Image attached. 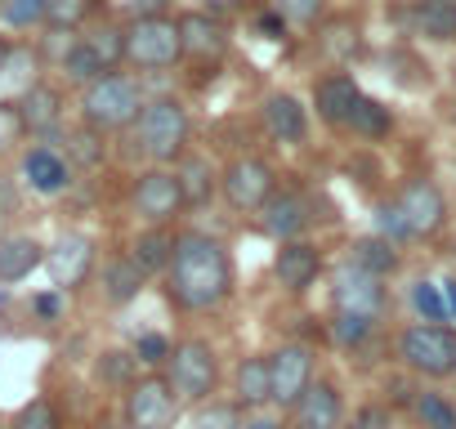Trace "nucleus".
<instances>
[{"mask_svg": "<svg viewBox=\"0 0 456 429\" xmlns=\"http://www.w3.org/2000/svg\"><path fill=\"white\" fill-rule=\"evenodd\" d=\"M242 429H291V425H287V420H278V416H265V411H260V416H247V425H242Z\"/></svg>", "mask_w": 456, "mask_h": 429, "instance_id": "37998d69", "label": "nucleus"}, {"mask_svg": "<svg viewBox=\"0 0 456 429\" xmlns=\"http://www.w3.org/2000/svg\"><path fill=\"white\" fill-rule=\"evenodd\" d=\"M411 420H416V429H456V402L443 389H416Z\"/></svg>", "mask_w": 456, "mask_h": 429, "instance_id": "c756f323", "label": "nucleus"}, {"mask_svg": "<svg viewBox=\"0 0 456 429\" xmlns=\"http://www.w3.org/2000/svg\"><path fill=\"white\" fill-rule=\"evenodd\" d=\"M81 41L90 45V54L99 59L103 72H121V68H126V23H112V19L90 23V28L81 32Z\"/></svg>", "mask_w": 456, "mask_h": 429, "instance_id": "bb28decb", "label": "nucleus"}, {"mask_svg": "<svg viewBox=\"0 0 456 429\" xmlns=\"http://www.w3.org/2000/svg\"><path fill=\"white\" fill-rule=\"evenodd\" d=\"M179 41H183V59H197V63H219L228 54V28L206 10L179 14Z\"/></svg>", "mask_w": 456, "mask_h": 429, "instance_id": "aec40b11", "label": "nucleus"}, {"mask_svg": "<svg viewBox=\"0 0 456 429\" xmlns=\"http://www.w3.org/2000/svg\"><path fill=\"white\" fill-rule=\"evenodd\" d=\"M385 304H389L385 278L358 269L354 260H345V264L331 273V313H354V318L380 322V318H385Z\"/></svg>", "mask_w": 456, "mask_h": 429, "instance_id": "f8f14e48", "label": "nucleus"}, {"mask_svg": "<svg viewBox=\"0 0 456 429\" xmlns=\"http://www.w3.org/2000/svg\"><path fill=\"white\" fill-rule=\"evenodd\" d=\"M349 260H354L358 269L376 273V278H389V273L398 269V247H394L389 238L371 233V238H358V242L349 247Z\"/></svg>", "mask_w": 456, "mask_h": 429, "instance_id": "2f4dec72", "label": "nucleus"}, {"mask_svg": "<svg viewBox=\"0 0 456 429\" xmlns=\"http://www.w3.org/2000/svg\"><path fill=\"white\" fill-rule=\"evenodd\" d=\"M394 210H398V220L407 229V238H434L443 224H447V197L434 179H407L394 197Z\"/></svg>", "mask_w": 456, "mask_h": 429, "instance_id": "4468645a", "label": "nucleus"}, {"mask_svg": "<svg viewBox=\"0 0 456 429\" xmlns=\"http://www.w3.org/2000/svg\"><path fill=\"white\" fill-rule=\"evenodd\" d=\"M376 233L389 238L394 247H398V242H411L407 229H403V220H398V210H394V201H380V206H376Z\"/></svg>", "mask_w": 456, "mask_h": 429, "instance_id": "a19ab883", "label": "nucleus"}, {"mask_svg": "<svg viewBox=\"0 0 456 429\" xmlns=\"http://www.w3.org/2000/svg\"><path fill=\"white\" fill-rule=\"evenodd\" d=\"M45 264V242L37 233H5L0 238V287H19Z\"/></svg>", "mask_w": 456, "mask_h": 429, "instance_id": "5701e85b", "label": "nucleus"}, {"mask_svg": "<svg viewBox=\"0 0 456 429\" xmlns=\"http://www.w3.org/2000/svg\"><path fill=\"white\" fill-rule=\"evenodd\" d=\"M411 23L429 41H456V0H416Z\"/></svg>", "mask_w": 456, "mask_h": 429, "instance_id": "cd10ccee", "label": "nucleus"}, {"mask_svg": "<svg viewBox=\"0 0 456 429\" xmlns=\"http://www.w3.org/2000/svg\"><path fill=\"white\" fill-rule=\"evenodd\" d=\"M260 125L273 143H287V148H300L309 139V108L291 94V90H273L260 99Z\"/></svg>", "mask_w": 456, "mask_h": 429, "instance_id": "f3484780", "label": "nucleus"}, {"mask_svg": "<svg viewBox=\"0 0 456 429\" xmlns=\"http://www.w3.org/2000/svg\"><path fill=\"white\" fill-rule=\"evenodd\" d=\"M175 174H179V188H183L188 210H201L210 197H219V166H215L210 157H201V152L188 148V152L175 161Z\"/></svg>", "mask_w": 456, "mask_h": 429, "instance_id": "393cba45", "label": "nucleus"}, {"mask_svg": "<svg viewBox=\"0 0 456 429\" xmlns=\"http://www.w3.org/2000/svg\"><path fill=\"white\" fill-rule=\"evenodd\" d=\"M19 117H23V130L32 143H50L63 125H68V94H63V81H50V77H37L19 99H14Z\"/></svg>", "mask_w": 456, "mask_h": 429, "instance_id": "ddd939ff", "label": "nucleus"}, {"mask_svg": "<svg viewBox=\"0 0 456 429\" xmlns=\"http://www.w3.org/2000/svg\"><path fill=\"white\" fill-rule=\"evenodd\" d=\"M94 429H126V425H121V416H103Z\"/></svg>", "mask_w": 456, "mask_h": 429, "instance_id": "de8ad7c7", "label": "nucleus"}, {"mask_svg": "<svg viewBox=\"0 0 456 429\" xmlns=\"http://www.w3.org/2000/svg\"><path fill=\"white\" fill-rule=\"evenodd\" d=\"M175 224H139V233L130 238V260L148 273V278H161L166 264H170V251H175Z\"/></svg>", "mask_w": 456, "mask_h": 429, "instance_id": "a878e982", "label": "nucleus"}, {"mask_svg": "<svg viewBox=\"0 0 456 429\" xmlns=\"http://www.w3.org/2000/svg\"><path fill=\"white\" fill-rule=\"evenodd\" d=\"M103 0H45V28L50 32H81L99 23Z\"/></svg>", "mask_w": 456, "mask_h": 429, "instance_id": "c85d7f7f", "label": "nucleus"}, {"mask_svg": "<svg viewBox=\"0 0 456 429\" xmlns=\"http://www.w3.org/2000/svg\"><path fill=\"white\" fill-rule=\"evenodd\" d=\"M10 50H14V36H5V32H0V63L10 59Z\"/></svg>", "mask_w": 456, "mask_h": 429, "instance_id": "49530a36", "label": "nucleus"}, {"mask_svg": "<svg viewBox=\"0 0 456 429\" xmlns=\"http://www.w3.org/2000/svg\"><path fill=\"white\" fill-rule=\"evenodd\" d=\"M371 331H376V322H367V318H354V313H331V340H336L340 349H358Z\"/></svg>", "mask_w": 456, "mask_h": 429, "instance_id": "ea45409f", "label": "nucleus"}, {"mask_svg": "<svg viewBox=\"0 0 456 429\" xmlns=\"http://www.w3.org/2000/svg\"><path fill=\"white\" fill-rule=\"evenodd\" d=\"M265 362H269V407L291 411V402H296V398L309 389V380L318 376V358H314V349L300 344V340H287V344L269 349Z\"/></svg>", "mask_w": 456, "mask_h": 429, "instance_id": "9b49d317", "label": "nucleus"}, {"mask_svg": "<svg viewBox=\"0 0 456 429\" xmlns=\"http://www.w3.org/2000/svg\"><path fill=\"white\" fill-rule=\"evenodd\" d=\"M340 429H376V416H358V420H349V425H340Z\"/></svg>", "mask_w": 456, "mask_h": 429, "instance_id": "a18cd8bd", "label": "nucleus"}, {"mask_svg": "<svg viewBox=\"0 0 456 429\" xmlns=\"http://www.w3.org/2000/svg\"><path fill=\"white\" fill-rule=\"evenodd\" d=\"M126 63L143 72H170L183 63L179 19L175 14H139L126 23Z\"/></svg>", "mask_w": 456, "mask_h": 429, "instance_id": "423d86ee", "label": "nucleus"}, {"mask_svg": "<svg viewBox=\"0 0 456 429\" xmlns=\"http://www.w3.org/2000/svg\"><path fill=\"white\" fill-rule=\"evenodd\" d=\"M398 362L420 380H452L456 376V331L447 322H411L394 340Z\"/></svg>", "mask_w": 456, "mask_h": 429, "instance_id": "39448f33", "label": "nucleus"}, {"mask_svg": "<svg viewBox=\"0 0 456 429\" xmlns=\"http://www.w3.org/2000/svg\"><path fill=\"white\" fill-rule=\"evenodd\" d=\"M0 28L5 32L45 28V0H0Z\"/></svg>", "mask_w": 456, "mask_h": 429, "instance_id": "f704fd0d", "label": "nucleus"}, {"mask_svg": "<svg viewBox=\"0 0 456 429\" xmlns=\"http://www.w3.org/2000/svg\"><path fill=\"white\" fill-rule=\"evenodd\" d=\"M161 376L170 380V389L179 393L183 407H197V402H206V398L219 393V384H224V358H219L215 340L183 336V340H170V353L161 362Z\"/></svg>", "mask_w": 456, "mask_h": 429, "instance_id": "20e7f679", "label": "nucleus"}, {"mask_svg": "<svg viewBox=\"0 0 456 429\" xmlns=\"http://www.w3.org/2000/svg\"><path fill=\"white\" fill-rule=\"evenodd\" d=\"M278 192V170L260 152H238L219 166V201L233 214H260V206Z\"/></svg>", "mask_w": 456, "mask_h": 429, "instance_id": "6e6552de", "label": "nucleus"}, {"mask_svg": "<svg viewBox=\"0 0 456 429\" xmlns=\"http://www.w3.org/2000/svg\"><path fill=\"white\" fill-rule=\"evenodd\" d=\"M10 229H5V206H0V238H5Z\"/></svg>", "mask_w": 456, "mask_h": 429, "instance_id": "09e8293b", "label": "nucleus"}, {"mask_svg": "<svg viewBox=\"0 0 456 429\" xmlns=\"http://www.w3.org/2000/svg\"><path fill=\"white\" fill-rule=\"evenodd\" d=\"M183 402L161 371H139L121 389V425L126 429H179Z\"/></svg>", "mask_w": 456, "mask_h": 429, "instance_id": "0eeeda50", "label": "nucleus"}, {"mask_svg": "<svg viewBox=\"0 0 456 429\" xmlns=\"http://www.w3.org/2000/svg\"><path fill=\"white\" fill-rule=\"evenodd\" d=\"M28 143V130H23V117L14 108V99H0V157H10Z\"/></svg>", "mask_w": 456, "mask_h": 429, "instance_id": "58836bf2", "label": "nucleus"}, {"mask_svg": "<svg viewBox=\"0 0 456 429\" xmlns=\"http://www.w3.org/2000/svg\"><path fill=\"white\" fill-rule=\"evenodd\" d=\"M411 309H416V322H447L443 287H434V282H416V287H411Z\"/></svg>", "mask_w": 456, "mask_h": 429, "instance_id": "4c0bfd02", "label": "nucleus"}, {"mask_svg": "<svg viewBox=\"0 0 456 429\" xmlns=\"http://www.w3.org/2000/svg\"><path fill=\"white\" fill-rule=\"evenodd\" d=\"M233 251L224 238L206 233V229H179L175 233V251L170 264L161 273L166 300L175 313L201 318V313H219L233 295Z\"/></svg>", "mask_w": 456, "mask_h": 429, "instance_id": "f257e3e1", "label": "nucleus"}, {"mask_svg": "<svg viewBox=\"0 0 456 429\" xmlns=\"http://www.w3.org/2000/svg\"><path fill=\"white\" fill-rule=\"evenodd\" d=\"M345 130H354L358 139H385V134L394 130V112H389L380 99H367V94H362Z\"/></svg>", "mask_w": 456, "mask_h": 429, "instance_id": "72a5a7b5", "label": "nucleus"}, {"mask_svg": "<svg viewBox=\"0 0 456 429\" xmlns=\"http://www.w3.org/2000/svg\"><path fill=\"white\" fill-rule=\"evenodd\" d=\"M256 220H260V233H265V238H273V242H296V238H305V233H309L314 214H309V206H305V197H300V192L278 188V192L260 206Z\"/></svg>", "mask_w": 456, "mask_h": 429, "instance_id": "6ab92c4d", "label": "nucleus"}, {"mask_svg": "<svg viewBox=\"0 0 456 429\" xmlns=\"http://www.w3.org/2000/svg\"><path fill=\"white\" fill-rule=\"evenodd\" d=\"M394 429H416V425H394Z\"/></svg>", "mask_w": 456, "mask_h": 429, "instance_id": "8fccbe9b", "label": "nucleus"}, {"mask_svg": "<svg viewBox=\"0 0 456 429\" xmlns=\"http://www.w3.org/2000/svg\"><path fill=\"white\" fill-rule=\"evenodd\" d=\"M108 134H99V130H90V125H81L77 130V143H68V166L77 170V161H86V166H99L103 157H108V143H103Z\"/></svg>", "mask_w": 456, "mask_h": 429, "instance_id": "e433bc0d", "label": "nucleus"}, {"mask_svg": "<svg viewBox=\"0 0 456 429\" xmlns=\"http://www.w3.org/2000/svg\"><path fill=\"white\" fill-rule=\"evenodd\" d=\"M5 429H68V416H63V407H59L50 393H32V398L10 416Z\"/></svg>", "mask_w": 456, "mask_h": 429, "instance_id": "473e14b6", "label": "nucleus"}, {"mask_svg": "<svg viewBox=\"0 0 456 429\" xmlns=\"http://www.w3.org/2000/svg\"><path fill=\"white\" fill-rule=\"evenodd\" d=\"M358 99H362V90H358V81L345 77V72H331V77H322V81L314 85V108H318V117H322L327 125H340V130L349 125Z\"/></svg>", "mask_w": 456, "mask_h": 429, "instance_id": "b1692460", "label": "nucleus"}, {"mask_svg": "<svg viewBox=\"0 0 456 429\" xmlns=\"http://www.w3.org/2000/svg\"><path fill=\"white\" fill-rule=\"evenodd\" d=\"M322 251L309 242V238H296V242H278V251H273V278H278V287L282 291H291V295H305L318 278H322Z\"/></svg>", "mask_w": 456, "mask_h": 429, "instance_id": "a211bd4d", "label": "nucleus"}, {"mask_svg": "<svg viewBox=\"0 0 456 429\" xmlns=\"http://www.w3.org/2000/svg\"><path fill=\"white\" fill-rule=\"evenodd\" d=\"M126 134L134 139V148L148 166H175L192 148V117H188L183 99L152 94V99H143V108Z\"/></svg>", "mask_w": 456, "mask_h": 429, "instance_id": "f03ea898", "label": "nucleus"}, {"mask_svg": "<svg viewBox=\"0 0 456 429\" xmlns=\"http://www.w3.org/2000/svg\"><path fill=\"white\" fill-rule=\"evenodd\" d=\"M94 282H99V291H103V300H108L112 309H126V304H134V300L143 295V287H148L152 278L121 251V255H112V260H103V264L94 269Z\"/></svg>", "mask_w": 456, "mask_h": 429, "instance_id": "4be33fe9", "label": "nucleus"}, {"mask_svg": "<svg viewBox=\"0 0 456 429\" xmlns=\"http://www.w3.org/2000/svg\"><path fill=\"white\" fill-rule=\"evenodd\" d=\"M273 14L287 28H314L327 14V0H273Z\"/></svg>", "mask_w": 456, "mask_h": 429, "instance_id": "c9c22d12", "label": "nucleus"}, {"mask_svg": "<svg viewBox=\"0 0 456 429\" xmlns=\"http://www.w3.org/2000/svg\"><path fill=\"white\" fill-rule=\"evenodd\" d=\"M130 210L139 224H179L188 214L175 166H143L130 183Z\"/></svg>", "mask_w": 456, "mask_h": 429, "instance_id": "9d476101", "label": "nucleus"}, {"mask_svg": "<svg viewBox=\"0 0 456 429\" xmlns=\"http://www.w3.org/2000/svg\"><path fill=\"white\" fill-rule=\"evenodd\" d=\"M143 99H148V90H143L139 77L103 72V77H94L90 85L77 90V117H81V125H90L99 134H126L134 125Z\"/></svg>", "mask_w": 456, "mask_h": 429, "instance_id": "7ed1b4c3", "label": "nucleus"}, {"mask_svg": "<svg viewBox=\"0 0 456 429\" xmlns=\"http://www.w3.org/2000/svg\"><path fill=\"white\" fill-rule=\"evenodd\" d=\"M247 425V411L233 402V398H206L197 407H188V429H242Z\"/></svg>", "mask_w": 456, "mask_h": 429, "instance_id": "7c9ffc66", "label": "nucleus"}, {"mask_svg": "<svg viewBox=\"0 0 456 429\" xmlns=\"http://www.w3.org/2000/svg\"><path fill=\"white\" fill-rule=\"evenodd\" d=\"M166 353H170V340H166V336H143V340L134 344V358H139V367H148V371H161Z\"/></svg>", "mask_w": 456, "mask_h": 429, "instance_id": "79ce46f5", "label": "nucleus"}, {"mask_svg": "<svg viewBox=\"0 0 456 429\" xmlns=\"http://www.w3.org/2000/svg\"><path fill=\"white\" fill-rule=\"evenodd\" d=\"M291 429H340L345 425V389L331 376H314L309 389L287 411Z\"/></svg>", "mask_w": 456, "mask_h": 429, "instance_id": "2eb2a0df", "label": "nucleus"}, {"mask_svg": "<svg viewBox=\"0 0 456 429\" xmlns=\"http://www.w3.org/2000/svg\"><path fill=\"white\" fill-rule=\"evenodd\" d=\"M443 300H447V322H456V282H443Z\"/></svg>", "mask_w": 456, "mask_h": 429, "instance_id": "c03bdc74", "label": "nucleus"}, {"mask_svg": "<svg viewBox=\"0 0 456 429\" xmlns=\"http://www.w3.org/2000/svg\"><path fill=\"white\" fill-rule=\"evenodd\" d=\"M19 174L37 197H63L77 179V170L68 166V157L54 143H28L19 152Z\"/></svg>", "mask_w": 456, "mask_h": 429, "instance_id": "dca6fc26", "label": "nucleus"}, {"mask_svg": "<svg viewBox=\"0 0 456 429\" xmlns=\"http://www.w3.org/2000/svg\"><path fill=\"white\" fill-rule=\"evenodd\" d=\"M41 269L50 273V282H54L59 295H81L94 282V269H99V238L86 233V229L59 233L45 247V264Z\"/></svg>", "mask_w": 456, "mask_h": 429, "instance_id": "1a4fd4ad", "label": "nucleus"}, {"mask_svg": "<svg viewBox=\"0 0 456 429\" xmlns=\"http://www.w3.org/2000/svg\"><path fill=\"white\" fill-rule=\"evenodd\" d=\"M228 398H233L247 416L269 411V362H265V353H247V358L233 362V371H228Z\"/></svg>", "mask_w": 456, "mask_h": 429, "instance_id": "412c9836", "label": "nucleus"}]
</instances>
